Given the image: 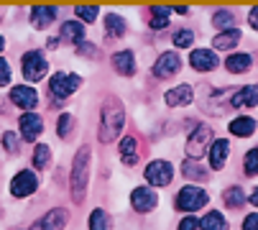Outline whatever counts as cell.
<instances>
[{
    "label": "cell",
    "instance_id": "cell-17",
    "mask_svg": "<svg viewBox=\"0 0 258 230\" xmlns=\"http://www.w3.org/2000/svg\"><path fill=\"white\" fill-rule=\"evenodd\" d=\"M230 156V143L225 138H217L212 146H210V153H207V159H210V166L217 171V169H223L225 161Z\"/></svg>",
    "mask_w": 258,
    "mask_h": 230
},
{
    "label": "cell",
    "instance_id": "cell-2",
    "mask_svg": "<svg viewBox=\"0 0 258 230\" xmlns=\"http://www.w3.org/2000/svg\"><path fill=\"white\" fill-rule=\"evenodd\" d=\"M123 126H125V112H123V107H120L115 100H110V102L102 107V112H100V128H97V138H100L102 143L115 141V138L120 136Z\"/></svg>",
    "mask_w": 258,
    "mask_h": 230
},
{
    "label": "cell",
    "instance_id": "cell-32",
    "mask_svg": "<svg viewBox=\"0 0 258 230\" xmlns=\"http://www.w3.org/2000/svg\"><path fill=\"white\" fill-rule=\"evenodd\" d=\"M233 21H235V16H233L230 11H217V13L212 16V26H215V28H220V31L235 28V26H233Z\"/></svg>",
    "mask_w": 258,
    "mask_h": 230
},
{
    "label": "cell",
    "instance_id": "cell-31",
    "mask_svg": "<svg viewBox=\"0 0 258 230\" xmlns=\"http://www.w3.org/2000/svg\"><path fill=\"white\" fill-rule=\"evenodd\" d=\"M72 128H75V115L72 112H61L56 118V133L59 138H69L72 136Z\"/></svg>",
    "mask_w": 258,
    "mask_h": 230
},
{
    "label": "cell",
    "instance_id": "cell-36",
    "mask_svg": "<svg viewBox=\"0 0 258 230\" xmlns=\"http://www.w3.org/2000/svg\"><path fill=\"white\" fill-rule=\"evenodd\" d=\"M243 169H245V174H248V177H255V174H258V148H253V151H248V153H245V159H243Z\"/></svg>",
    "mask_w": 258,
    "mask_h": 230
},
{
    "label": "cell",
    "instance_id": "cell-7",
    "mask_svg": "<svg viewBox=\"0 0 258 230\" xmlns=\"http://www.w3.org/2000/svg\"><path fill=\"white\" fill-rule=\"evenodd\" d=\"M36 189H39V177H36V171H31V169H21V171L11 179V195H13L16 200L31 197Z\"/></svg>",
    "mask_w": 258,
    "mask_h": 230
},
{
    "label": "cell",
    "instance_id": "cell-3",
    "mask_svg": "<svg viewBox=\"0 0 258 230\" xmlns=\"http://www.w3.org/2000/svg\"><path fill=\"white\" fill-rule=\"evenodd\" d=\"M207 202H210V195H207L202 187H197V184H184L176 192V200H174V205H176L179 212H197Z\"/></svg>",
    "mask_w": 258,
    "mask_h": 230
},
{
    "label": "cell",
    "instance_id": "cell-12",
    "mask_svg": "<svg viewBox=\"0 0 258 230\" xmlns=\"http://www.w3.org/2000/svg\"><path fill=\"white\" fill-rule=\"evenodd\" d=\"M159 202V195L151 189V187H136L131 192V205L136 212H151Z\"/></svg>",
    "mask_w": 258,
    "mask_h": 230
},
{
    "label": "cell",
    "instance_id": "cell-9",
    "mask_svg": "<svg viewBox=\"0 0 258 230\" xmlns=\"http://www.w3.org/2000/svg\"><path fill=\"white\" fill-rule=\"evenodd\" d=\"M67 220H69V212H67L64 207H54V210H49L46 215H41L28 230H64Z\"/></svg>",
    "mask_w": 258,
    "mask_h": 230
},
{
    "label": "cell",
    "instance_id": "cell-38",
    "mask_svg": "<svg viewBox=\"0 0 258 230\" xmlns=\"http://www.w3.org/2000/svg\"><path fill=\"white\" fill-rule=\"evenodd\" d=\"M8 82H11V64H8V59L0 56V87H6Z\"/></svg>",
    "mask_w": 258,
    "mask_h": 230
},
{
    "label": "cell",
    "instance_id": "cell-11",
    "mask_svg": "<svg viewBox=\"0 0 258 230\" xmlns=\"http://www.w3.org/2000/svg\"><path fill=\"white\" fill-rule=\"evenodd\" d=\"M11 102L26 112H33V107L39 105V92H36L31 85H16L11 90Z\"/></svg>",
    "mask_w": 258,
    "mask_h": 230
},
{
    "label": "cell",
    "instance_id": "cell-16",
    "mask_svg": "<svg viewBox=\"0 0 258 230\" xmlns=\"http://www.w3.org/2000/svg\"><path fill=\"white\" fill-rule=\"evenodd\" d=\"M195 100V92H192V85H176L174 90H169L164 95V102L169 107H184Z\"/></svg>",
    "mask_w": 258,
    "mask_h": 230
},
{
    "label": "cell",
    "instance_id": "cell-14",
    "mask_svg": "<svg viewBox=\"0 0 258 230\" xmlns=\"http://www.w3.org/2000/svg\"><path fill=\"white\" fill-rule=\"evenodd\" d=\"M59 38L61 41H69V44H85V38H87V31H85V23L82 21H64L61 28H59Z\"/></svg>",
    "mask_w": 258,
    "mask_h": 230
},
{
    "label": "cell",
    "instance_id": "cell-40",
    "mask_svg": "<svg viewBox=\"0 0 258 230\" xmlns=\"http://www.w3.org/2000/svg\"><path fill=\"white\" fill-rule=\"evenodd\" d=\"M243 230H258V212L245 215V220H243Z\"/></svg>",
    "mask_w": 258,
    "mask_h": 230
},
{
    "label": "cell",
    "instance_id": "cell-4",
    "mask_svg": "<svg viewBox=\"0 0 258 230\" xmlns=\"http://www.w3.org/2000/svg\"><path fill=\"white\" fill-rule=\"evenodd\" d=\"M212 143H215V141H212V128L205 126V123H200V126L189 133V138H187V159L200 161L205 153H210V146H212Z\"/></svg>",
    "mask_w": 258,
    "mask_h": 230
},
{
    "label": "cell",
    "instance_id": "cell-5",
    "mask_svg": "<svg viewBox=\"0 0 258 230\" xmlns=\"http://www.w3.org/2000/svg\"><path fill=\"white\" fill-rule=\"evenodd\" d=\"M21 67H23V77L28 82H41L49 72V62H46L44 51H39V49L26 51L21 59Z\"/></svg>",
    "mask_w": 258,
    "mask_h": 230
},
{
    "label": "cell",
    "instance_id": "cell-28",
    "mask_svg": "<svg viewBox=\"0 0 258 230\" xmlns=\"http://www.w3.org/2000/svg\"><path fill=\"white\" fill-rule=\"evenodd\" d=\"M49 161H51V148L46 143H39V146L33 148V169L44 171L49 166Z\"/></svg>",
    "mask_w": 258,
    "mask_h": 230
},
{
    "label": "cell",
    "instance_id": "cell-41",
    "mask_svg": "<svg viewBox=\"0 0 258 230\" xmlns=\"http://www.w3.org/2000/svg\"><path fill=\"white\" fill-rule=\"evenodd\" d=\"M248 26H250L253 31H258V6L250 8V13H248Z\"/></svg>",
    "mask_w": 258,
    "mask_h": 230
},
{
    "label": "cell",
    "instance_id": "cell-37",
    "mask_svg": "<svg viewBox=\"0 0 258 230\" xmlns=\"http://www.w3.org/2000/svg\"><path fill=\"white\" fill-rule=\"evenodd\" d=\"M21 133H13V131H8L6 136H3V146H6V151L8 153H16L18 151V146H21Z\"/></svg>",
    "mask_w": 258,
    "mask_h": 230
},
{
    "label": "cell",
    "instance_id": "cell-13",
    "mask_svg": "<svg viewBox=\"0 0 258 230\" xmlns=\"http://www.w3.org/2000/svg\"><path fill=\"white\" fill-rule=\"evenodd\" d=\"M179 69H181V56L176 51H164L154 64V74L159 80H169V77H174Z\"/></svg>",
    "mask_w": 258,
    "mask_h": 230
},
{
    "label": "cell",
    "instance_id": "cell-29",
    "mask_svg": "<svg viewBox=\"0 0 258 230\" xmlns=\"http://www.w3.org/2000/svg\"><path fill=\"white\" fill-rule=\"evenodd\" d=\"M151 11V28H164V26H169V16H171V8H161V6H154V8H149Z\"/></svg>",
    "mask_w": 258,
    "mask_h": 230
},
{
    "label": "cell",
    "instance_id": "cell-30",
    "mask_svg": "<svg viewBox=\"0 0 258 230\" xmlns=\"http://www.w3.org/2000/svg\"><path fill=\"white\" fill-rule=\"evenodd\" d=\"M90 230H110V215L102 207H95L90 215Z\"/></svg>",
    "mask_w": 258,
    "mask_h": 230
},
{
    "label": "cell",
    "instance_id": "cell-24",
    "mask_svg": "<svg viewBox=\"0 0 258 230\" xmlns=\"http://www.w3.org/2000/svg\"><path fill=\"white\" fill-rule=\"evenodd\" d=\"M200 230H230V222L225 220L223 212L212 210V212H207V215L200 220Z\"/></svg>",
    "mask_w": 258,
    "mask_h": 230
},
{
    "label": "cell",
    "instance_id": "cell-45",
    "mask_svg": "<svg viewBox=\"0 0 258 230\" xmlns=\"http://www.w3.org/2000/svg\"><path fill=\"white\" fill-rule=\"evenodd\" d=\"M3 49H6V38H3V36H0V51H3Z\"/></svg>",
    "mask_w": 258,
    "mask_h": 230
},
{
    "label": "cell",
    "instance_id": "cell-10",
    "mask_svg": "<svg viewBox=\"0 0 258 230\" xmlns=\"http://www.w3.org/2000/svg\"><path fill=\"white\" fill-rule=\"evenodd\" d=\"M18 131H21V138L23 141H36L41 133H44V121L39 112H23L18 118Z\"/></svg>",
    "mask_w": 258,
    "mask_h": 230
},
{
    "label": "cell",
    "instance_id": "cell-35",
    "mask_svg": "<svg viewBox=\"0 0 258 230\" xmlns=\"http://www.w3.org/2000/svg\"><path fill=\"white\" fill-rule=\"evenodd\" d=\"M75 13H77V18H80L82 23H95L97 16H100V8H97V6H77Z\"/></svg>",
    "mask_w": 258,
    "mask_h": 230
},
{
    "label": "cell",
    "instance_id": "cell-27",
    "mask_svg": "<svg viewBox=\"0 0 258 230\" xmlns=\"http://www.w3.org/2000/svg\"><path fill=\"white\" fill-rule=\"evenodd\" d=\"M245 192L240 189V187H228L225 192H223V202L228 205V207H233V210H238V207H243L245 205Z\"/></svg>",
    "mask_w": 258,
    "mask_h": 230
},
{
    "label": "cell",
    "instance_id": "cell-19",
    "mask_svg": "<svg viewBox=\"0 0 258 230\" xmlns=\"http://www.w3.org/2000/svg\"><path fill=\"white\" fill-rule=\"evenodd\" d=\"M233 107H255L258 105V85H245L240 90H235V95L230 97Z\"/></svg>",
    "mask_w": 258,
    "mask_h": 230
},
{
    "label": "cell",
    "instance_id": "cell-18",
    "mask_svg": "<svg viewBox=\"0 0 258 230\" xmlns=\"http://www.w3.org/2000/svg\"><path fill=\"white\" fill-rule=\"evenodd\" d=\"M56 16H59V8H54V6H36V8H31V26L36 31H44Z\"/></svg>",
    "mask_w": 258,
    "mask_h": 230
},
{
    "label": "cell",
    "instance_id": "cell-6",
    "mask_svg": "<svg viewBox=\"0 0 258 230\" xmlns=\"http://www.w3.org/2000/svg\"><path fill=\"white\" fill-rule=\"evenodd\" d=\"M82 85V77L80 74H72V72H56L51 80H49V92L56 100H67L72 92H77Z\"/></svg>",
    "mask_w": 258,
    "mask_h": 230
},
{
    "label": "cell",
    "instance_id": "cell-22",
    "mask_svg": "<svg viewBox=\"0 0 258 230\" xmlns=\"http://www.w3.org/2000/svg\"><path fill=\"white\" fill-rule=\"evenodd\" d=\"M113 67H115V72H120L125 77H133L136 74V56H133V51H118V54H113Z\"/></svg>",
    "mask_w": 258,
    "mask_h": 230
},
{
    "label": "cell",
    "instance_id": "cell-33",
    "mask_svg": "<svg viewBox=\"0 0 258 230\" xmlns=\"http://www.w3.org/2000/svg\"><path fill=\"white\" fill-rule=\"evenodd\" d=\"M181 174L189 177V179H205V177H207L205 169H202L197 161H192V159H184V161H181Z\"/></svg>",
    "mask_w": 258,
    "mask_h": 230
},
{
    "label": "cell",
    "instance_id": "cell-44",
    "mask_svg": "<svg viewBox=\"0 0 258 230\" xmlns=\"http://www.w3.org/2000/svg\"><path fill=\"white\" fill-rule=\"evenodd\" d=\"M171 11H174V13H179V16H187V13H189V8H187V6H179V8H171Z\"/></svg>",
    "mask_w": 258,
    "mask_h": 230
},
{
    "label": "cell",
    "instance_id": "cell-42",
    "mask_svg": "<svg viewBox=\"0 0 258 230\" xmlns=\"http://www.w3.org/2000/svg\"><path fill=\"white\" fill-rule=\"evenodd\" d=\"M77 51H80V54H85V56H95V51H97V49H95L92 44H87V41H85V44H80V46H77Z\"/></svg>",
    "mask_w": 258,
    "mask_h": 230
},
{
    "label": "cell",
    "instance_id": "cell-1",
    "mask_svg": "<svg viewBox=\"0 0 258 230\" xmlns=\"http://www.w3.org/2000/svg\"><path fill=\"white\" fill-rule=\"evenodd\" d=\"M90 146H80L75 153V164H72V177H69V187H72V200L82 202L87 197V184H90Z\"/></svg>",
    "mask_w": 258,
    "mask_h": 230
},
{
    "label": "cell",
    "instance_id": "cell-25",
    "mask_svg": "<svg viewBox=\"0 0 258 230\" xmlns=\"http://www.w3.org/2000/svg\"><path fill=\"white\" fill-rule=\"evenodd\" d=\"M250 64H253V56L250 54H230L225 59V69L230 74H243V72L250 69Z\"/></svg>",
    "mask_w": 258,
    "mask_h": 230
},
{
    "label": "cell",
    "instance_id": "cell-34",
    "mask_svg": "<svg viewBox=\"0 0 258 230\" xmlns=\"http://www.w3.org/2000/svg\"><path fill=\"white\" fill-rule=\"evenodd\" d=\"M192 44H195V31L179 28V31L174 33V46H176V49H189Z\"/></svg>",
    "mask_w": 258,
    "mask_h": 230
},
{
    "label": "cell",
    "instance_id": "cell-8",
    "mask_svg": "<svg viewBox=\"0 0 258 230\" xmlns=\"http://www.w3.org/2000/svg\"><path fill=\"white\" fill-rule=\"evenodd\" d=\"M171 179H174V166L164 159H156L146 166V182L151 187H169Z\"/></svg>",
    "mask_w": 258,
    "mask_h": 230
},
{
    "label": "cell",
    "instance_id": "cell-43",
    "mask_svg": "<svg viewBox=\"0 0 258 230\" xmlns=\"http://www.w3.org/2000/svg\"><path fill=\"white\" fill-rule=\"evenodd\" d=\"M248 202H250V205H255V207H258V187H255V189H253V195H250V197H248Z\"/></svg>",
    "mask_w": 258,
    "mask_h": 230
},
{
    "label": "cell",
    "instance_id": "cell-26",
    "mask_svg": "<svg viewBox=\"0 0 258 230\" xmlns=\"http://www.w3.org/2000/svg\"><path fill=\"white\" fill-rule=\"evenodd\" d=\"M105 31H107L110 38H120V36L125 33V21H123V16L107 13V16H105Z\"/></svg>",
    "mask_w": 258,
    "mask_h": 230
},
{
    "label": "cell",
    "instance_id": "cell-20",
    "mask_svg": "<svg viewBox=\"0 0 258 230\" xmlns=\"http://www.w3.org/2000/svg\"><path fill=\"white\" fill-rule=\"evenodd\" d=\"M243 38V33L238 28H228V31H220L215 38H212V46L217 51H230L233 46H238V41Z\"/></svg>",
    "mask_w": 258,
    "mask_h": 230
},
{
    "label": "cell",
    "instance_id": "cell-21",
    "mask_svg": "<svg viewBox=\"0 0 258 230\" xmlns=\"http://www.w3.org/2000/svg\"><path fill=\"white\" fill-rule=\"evenodd\" d=\"M228 131H230L233 136H238V138H248V136L255 133V121L250 118V115H240V118H233V121H230Z\"/></svg>",
    "mask_w": 258,
    "mask_h": 230
},
{
    "label": "cell",
    "instance_id": "cell-39",
    "mask_svg": "<svg viewBox=\"0 0 258 230\" xmlns=\"http://www.w3.org/2000/svg\"><path fill=\"white\" fill-rule=\"evenodd\" d=\"M197 227H200V220L197 217H189V215L179 222V230H197Z\"/></svg>",
    "mask_w": 258,
    "mask_h": 230
},
{
    "label": "cell",
    "instance_id": "cell-23",
    "mask_svg": "<svg viewBox=\"0 0 258 230\" xmlns=\"http://www.w3.org/2000/svg\"><path fill=\"white\" fill-rule=\"evenodd\" d=\"M118 151H120V161H123L125 166H133V164L138 161V143H136L133 136H125V138L120 141Z\"/></svg>",
    "mask_w": 258,
    "mask_h": 230
},
{
    "label": "cell",
    "instance_id": "cell-15",
    "mask_svg": "<svg viewBox=\"0 0 258 230\" xmlns=\"http://www.w3.org/2000/svg\"><path fill=\"white\" fill-rule=\"evenodd\" d=\"M217 64H220V59L210 49H195L189 54V67L197 72H212V69H217Z\"/></svg>",
    "mask_w": 258,
    "mask_h": 230
}]
</instances>
